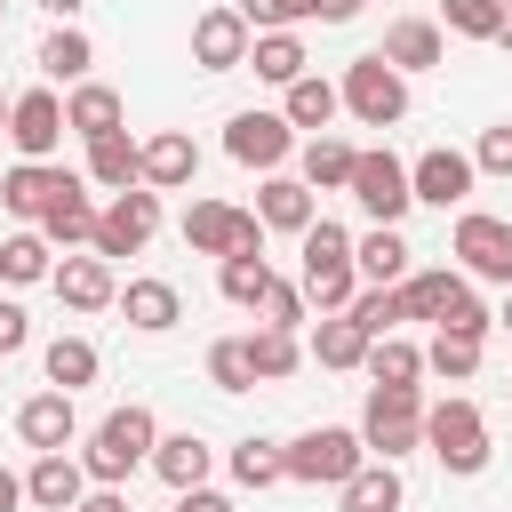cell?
I'll return each instance as SVG.
<instances>
[{
    "mask_svg": "<svg viewBox=\"0 0 512 512\" xmlns=\"http://www.w3.org/2000/svg\"><path fill=\"white\" fill-rule=\"evenodd\" d=\"M312 16H320V24H352V16H360V0H312Z\"/></svg>",
    "mask_w": 512,
    "mask_h": 512,
    "instance_id": "51",
    "label": "cell"
},
{
    "mask_svg": "<svg viewBox=\"0 0 512 512\" xmlns=\"http://www.w3.org/2000/svg\"><path fill=\"white\" fill-rule=\"evenodd\" d=\"M456 256H464V272L472 280H496V288H512V224L504 216H456Z\"/></svg>",
    "mask_w": 512,
    "mask_h": 512,
    "instance_id": "10",
    "label": "cell"
},
{
    "mask_svg": "<svg viewBox=\"0 0 512 512\" xmlns=\"http://www.w3.org/2000/svg\"><path fill=\"white\" fill-rule=\"evenodd\" d=\"M472 176H480V168H472L464 152H448V144H432V152H424V160L408 168V184H416V200H432V208H456V200L472 192Z\"/></svg>",
    "mask_w": 512,
    "mask_h": 512,
    "instance_id": "16",
    "label": "cell"
},
{
    "mask_svg": "<svg viewBox=\"0 0 512 512\" xmlns=\"http://www.w3.org/2000/svg\"><path fill=\"white\" fill-rule=\"evenodd\" d=\"M424 368H432V376H448V384H464V376L480 368V336H448V328H432V352H424Z\"/></svg>",
    "mask_w": 512,
    "mask_h": 512,
    "instance_id": "41",
    "label": "cell"
},
{
    "mask_svg": "<svg viewBox=\"0 0 512 512\" xmlns=\"http://www.w3.org/2000/svg\"><path fill=\"white\" fill-rule=\"evenodd\" d=\"M392 72H432L440 64V24H424V16H400L392 32H384V48H376Z\"/></svg>",
    "mask_w": 512,
    "mask_h": 512,
    "instance_id": "25",
    "label": "cell"
},
{
    "mask_svg": "<svg viewBox=\"0 0 512 512\" xmlns=\"http://www.w3.org/2000/svg\"><path fill=\"white\" fill-rule=\"evenodd\" d=\"M496 48H512V0H504V32H496Z\"/></svg>",
    "mask_w": 512,
    "mask_h": 512,
    "instance_id": "54",
    "label": "cell"
},
{
    "mask_svg": "<svg viewBox=\"0 0 512 512\" xmlns=\"http://www.w3.org/2000/svg\"><path fill=\"white\" fill-rule=\"evenodd\" d=\"M440 16H448V32H464V40H496V32H504V0H440Z\"/></svg>",
    "mask_w": 512,
    "mask_h": 512,
    "instance_id": "42",
    "label": "cell"
},
{
    "mask_svg": "<svg viewBox=\"0 0 512 512\" xmlns=\"http://www.w3.org/2000/svg\"><path fill=\"white\" fill-rule=\"evenodd\" d=\"M360 464H368V440L344 424H312L304 440H288V480H304V488H344Z\"/></svg>",
    "mask_w": 512,
    "mask_h": 512,
    "instance_id": "3",
    "label": "cell"
},
{
    "mask_svg": "<svg viewBox=\"0 0 512 512\" xmlns=\"http://www.w3.org/2000/svg\"><path fill=\"white\" fill-rule=\"evenodd\" d=\"M72 512H128V496H120V488H88Z\"/></svg>",
    "mask_w": 512,
    "mask_h": 512,
    "instance_id": "50",
    "label": "cell"
},
{
    "mask_svg": "<svg viewBox=\"0 0 512 512\" xmlns=\"http://www.w3.org/2000/svg\"><path fill=\"white\" fill-rule=\"evenodd\" d=\"M248 64H256V80H280V88H296V80H304V40H296V32H256Z\"/></svg>",
    "mask_w": 512,
    "mask_h": 512,
    "instance_id": "33",
    "label": "cell"
},
{
    "mask_svg": "<svg viewBox=\"0 0 512 512\" xmlns=\"http://www.w3.org/2000/svg\"><path fill=\"white\" fill-rule=\"evenodd\" d=\"M216 280H224L232 304H264V296H272V264H264V256H224Z\"/></svg>",
    "mask_w": 512,
    "mask_h": 512,
    "instance_id": "39",
    "label": "cell"
},
{
    "mask_svg": "<svg viewBox=\"0 0 512 512\" xmlns=\"http://www.w3.org/2000/svg\"><path fill=\"white\" fill-rule=\"evenodd\" d=\"M40 368H48L56 392H80V384H96V344H88V336H56Z\"/></svg>",
    "mask_w": 512,
    "mask_h": 512,
    "instance_id": "35",
    "label": "cell"
},
{
    "mask_svg": "<svg viewBox=\"0 0 512 512\" xmlns=\"http://www.w3.org/2000/svg\"><path fill=\"white\" fill-rule=\"evenodd\" d=\"M8 112H16V104H8V96H0V136H8Z\"/></svg>",
    "mask_w": 512,
    "mask_h": 512,
    "instance_id": "56",
    "label": "cell"
},
{
    "mask_svg": "<svg viewBox=\"0 0 512 512\" xmlns=\"http://www.w3.org/2000/svg\"><path fill=\"white\" fill-rule=\"evenodd\" d=\"M312 360H320V368H368V328H360L352 312H328V320L312 328Z\"/></svg>",
    "mask_w": 512,
    "mask_h": 512,
    "instance_id": "28",
    "label": "cell"
},
{
    "mask_svg": "<svg viewBox=\"0 0 512 512\" xmlns=\"http://www.w3.org/2000/svg\"><path fill=\"white\" fill-rule=\"evenodd\" d=\"M64 128L72 136H120V88H104V80H80L72 96H64Z\"/></svg>",
    "mask_w": 512,
    "mask_h": 512,
    "instance_id": "22",
    "label": "cell"
},
{
    "mask_svg": "<svg viewBox=\"0 0 512 512\" xmlns=\"http://www.w3.org/2000/svg\"><path fill=\"white\" fill-rule=\"evenodd\" d=\"M88 64H96V48H88V32H72V24H56V32L40 40V72H48V80H72V88H80V80H88Z\"/></svg>",
    "mask_w": 512,
    "mask_h": 512,
    "instance_id": "32",
    "label": "cell"
},
{
    "mask_svg": "<svg viewBox=\"0 0 512 512\" xmlns=\"http://www.w3.org/2000/svg\"><path fill=\"white\" fill-rule=\"evenodd\" d=\"M464 304H472V288H464L456 272H408V280H400V312H408V320H432V328H448Z\"/></svg>",
    "mask_w": 512,
    "mask_h": 512,
    "instance_id": "15",
    "label": "cell"
},
{
    "mask_svg": "<svg viewBox=\"0 0 512 512\" xmlns=\"http://www.w3.org/2000/svg\"><path fill=\"white\" fill-rule=\"evenodd\" d=\"M296 320H304V288L272 280V296H264V328H288V336H296Z\"/></svg>",
    "mask_w": 512,
    "mask_h": 512,
    "instance_id": "47",
    "label": "cell"
},
{
    "mask_svg": "<svg viewBox=\"0 0 512 512\" xmlns=\"http://www.w3.org/2000/svg\"><path fill=\"white\" fill-rule=\"evenodd\" d=\"M40 8H48V16H56V24H72V16H80V8H88V0H40Z\"/></svg>",
    "mask_w": 512,
    "mask_h": 512,
    "instance_id": "53",
    "label": "cell"
},
{
    "mask_svg": "<svg viewBox=\"0 0 512 512\" xmlns=\"http://www.w3.org/2000/svg\"><path fill=\"white\" fill-rule=\"evenodd\" d=\"M240 16H248V32H288L312 16V0H240Z\"/></svg>",
    "mask_w": 512,
    "mask_h": 512,
    "instance_id": "45",
    "label": "cell"
},
{
    "mask_svg": "<svg viewBox=\"0 0 512 512\" xmlns=\"http://www.w3.org/2000/svg\"><path fill=\"white\" fill-rule=\"evenodd\" d=\"M176 512H232V496H216V488H184Z\"/></svg>",
    "mask_w": 512,
    "mask_h": 512,
    "instance_id": "49",
    "label": "cell"
},
{
    "mask_svg": "<svg viewBox=\"0 0 512 512\" xmlns=\"http://www.w3.org/2000/svg\"><path fill=\"white\" fill-rule=\"evenodd\" d=\"M0 280H56V264H48V232H8L0 240Z\"/></svg>",
    "mask_w": 512,
    "mask_h": 512,
    "instance_id": "34",
    "label": "cell"
},
{
    "mask_svg": "<svg viewBox=\"0 0 512 512\" xmlns=\"http://www.w3.org/2000/svg\"><path fill=\"white\" fill-rule=\"evenodd\" d=\"M24 336H32L24 304H0V360H8V352H24Z\"/></svg>",
    "mask_w": 512,
    "mask_h": 512,
    "instance_id": "48",
    "label": "cell"
},
{
    "mask_svg": "<svg viewBox=\"0 0 512 512\" xmlns=\"http://www.w3.org/2000/svg\"><path fill=\"white\" fill-rule=\"evenodd\" d=\"M352 264H360L368 288H400V280H408V240H400L392 224H376V232L352 240Z\"/></svg>",
    "mask_w": 512,
    "mask_h": 512,
    "instance_id": "24",
    "label": "cell"
},
{
    "mask_svg": "<svg viewBox=\"0 0 512 512\" xmlns=\"http://www.w3.org/2000/svg\"><path fill=\"white\" fill-rule=\"evenodd\" d=\"M256 216H264L272 232H296V240L320 224V216H312V184H304V176H264V192H256Z\"/></svg>",
    "mask_w": 512,
    "mask_h": 512,
    "instance_id": "21",
    "label": "cell"
},
{
    "mask_svg": "<svg viewBox=\"0 0 512 512\" xmlns=\"http://www.w3.org/2000/svg\"><path fill=\"white\" fill-rule=\"evenodd\" d=\"M360 440H368L384 464L408 456V448H424V400H416V384H376L368 408H360Z\"/></svg>",
    "mask_w": 512,
    "mask_h": 512,
    "instance_id": "5",
    "label": "cell"
},
{
    "mask_svg": "<svg viewBox=\"0 0 512 512\" xmlns=\"http://www.w3.org/2000/svg\"><path fill=\"white\" fill-rule=\"evenodd\" d=\"M288 144H296L288 112H232V128H224V152H232L240 168H280Z\"/></svg>",
    "mask_w": 512,
    "mask_h": 512,
    "instance_id": "12",
    "label": "cell"
},
{
    "mask_svg": "<svg viewBox=\"0 0 512 512\" xmlns=\"http://www.w3.org/2000/svg\"><path fill=\"white\" fill-rule=\"evenodd\" d=\"M48 288H56L72 312H104V304H120V288H112V264H104V256H64Z\"/></svg>",
    "mask_w": 512,
    "mask_h": 512,
    "instance_id": "20",
    "label": "cell"
},
{
    "mask_svg": "<svg viewBox=\"0 0 512 512\" xmlns=\"http://www.w3.org/2000/svg\"><path fill=\"white\" fill-rule=\"evenodd\" d=\"M232 480H240V488H272V480H288V448H272V440H240V448H232Z\"/></svg>",
    "mask_w": 512,
    "mask_h": 512,
    "instance_id": "38",
    "label": "cell"
},
{
    "mask_svg": "<svg viewBox=\"0 0 512 512\" xmlns=\"http://www.w3.org/2000/svg\"><path fill=\"white\" fill-rule=\"evenodd\" d=\"M248 48H256V32H248L240 8H200L192 16V64L200 72H232V64H248Z\"/></svg>",
    "mask_w": 512,
    "mask_h": 512,
    "instance_id": "11",
    "label": "cell"
},
{
    "mask_svg": "<svg viewBox=\"0 0 512 512\" xmlns=\"http://www.w3.org/2000/svg\"><path fill=\"white\" fill-rule=\"evenodd\" d=\"M8 144H16L24 160H48V152L64 144V104H56V88H24V96H16V112H8Z\"/></svg>",
    "mask_w": 512,
    "mask_h": 512,
    "instance_id": "13",
    "label": "cell"
},
{
    "mask_svg": "<svg viewBox=\"0 0 512 512\" xmlns=\"http://www.w3.org/2000/svg\"><path fill=\"white\" fill-rule=\"evenodd\" d=\"M152 232H160V192L136 184V192H112V208H96V240L88 248L112 264V256H136Z\"/></svg>",
    "mask_w": 512,
    "mask_h": 512,
    "instance_id": "8",
    "label": "cell"
},
{
    "mask_svg": "<svg viewBox=\"0 0 512 512\" xmlns=\"http://www.w3.org/2000/svg\"><path fill=\"white\" fill-rule=\"evenodd\" d=\"M80 496H88V464L80 456H40L24 472V504H40V512H72Z\"/></svg>",
    "mask_w": 512,
    "mask_h": 512,
    "instance_id": "18",
    "label": "cell"
},
{
    "mask_svg": "<svg viewBox=\"0 0 512 512\" xmlns=\"http://www.w3.org/2000/svg\"><path fill=\"white\" fill-rule=\"evenodd\" d=\"M344 512H400V472L392 464H360L344 480Z\"/></svg>",
    "mask_w": 512,
    "mask_h": 512,
    "instance_id": "36",
    "label": "cell"
},
{
    "mask_svg": "<svg viewBox=\"0 0 512 512\" xmlns=\"http://www.w3.org/2000/svg\"><path fill=\"white\" fill-rule=\"evenodd\" d=\"M152 472H160L176 496L200 488V480H208V440H200V432H168V440L152 448Z\"/></svg>",
    "mask_w": 512,
    "mask_h": 512,
    "instance_id": "29",
    "label": "cell"
},
{
    "mask_svg": "<svg viewBox=\"0 0 512 512\" xmlns=\"http://www.w3.org/2000/svg\"><path fill=\"white\" fill-rule=\"evenodd\" d=\"M16 432H24V448H40V456H64V440L80 432V416H72V392H32L24 408H16Z\"/></svg>",
    "mask_w": 512,
    "mask_h": 512,
    "instance_id": "14",
    "label": "cell"
},
{
    "mask_svg": "<svg viewBox=\"0 0 512 512\" xmlns=\"http://www.w3.org/2000/svg\"><path fill=\"white\" fill-rule=\"evenodd\" d=\"M352 320L368 328V344H376V336H392V328L408 320V312H400V288H360V296H352Z\"/></svg>",
    "mask_w": 512,
    "mask_h": 512,
    "instance_id": "43",
    "label": "cell"
},
{
    "mask_svg": "<svg viewBox=\"0 0 512 512\" xmlns=\"http://www.w3.org/2000/svg\"><path fill=\"white\" fill-rule=\"evenodd\" d=\"M120 312H128V328L160 336V328H176V320H184V296H176L168 280H128V288H120Z\"/></svg>",
    "mask_w": 512,
    "mask_h": 512,
    "instance_id": "26",
    "label": "cell"
},
{
    "mask_svg": "<svg viewBox=\"0 0 512 512\" xmlns=\"http://www.w3.org/2000/svg\"><path fill=\"white\" fill-rule=\"evenodd\" d=\"M192 176H200V152H192L184 128L144 136V192H176V184H192Z\"/></svg>",
    "mask_w": 512,
    "mask_h": 512,
    "instance_id": "19",
    "label": "cell"
},
{
    "mask_svg": "<svg viewBox=\"0 0 512 512\" xmlns=\"http://www.w3.org/2000/svg\"><path fill=\"white\" fill-rule=\"evenodd\" d=\"M352 160H360V152H352L344 136H312V144H304V184H312V192H352Z\"/></svg>",
    "mask_w": 512,
    "mask_h": 512,
    "instance_id": "31",
    "label": "cell"
},
{
    "mask_svg": "<svg viewBox=\"0 0 512 512\" xmlns=\"http://www.w3.org/2000/svg\"><path fill=\"white\" fill-rule=\"evenodd\" d=\"M344 112V88L336 80H320V72H304L296 88H288V128H320L328 136V120Z\"/></svg>",
    "mask_w": 512,
    "mask_h": 512,
    "instance_id": "30",
    "label": "cell"
},
{
    "mask_svg": "<svg viewBox=\"0 0 512 512\" xmlns=\"http://www.w3.org/2000/svg\"><path fill=\"white\" fill-rule=\"evenodd\" d=\"M88 184L136 192V184H144V144H128V128H120V136H96V144H88Z\"/></svg>",
    "mask_w": 512,
    "mask_h": 512,
    "instance_id": "23",
    "label": "cell"
},
{
    "mask_svg": "<svg viewBox=\"0 0 512 512\" xmlns=\"http://www.w3.org/2000/svg\"><path fill=\"white\" fill-rule=\"evenodd\" d=\"M240 344H248V368H256L264 384H280V376H296V360H304L288 328H256V336H240Z\"/></svg>",
    "mask_w": 512,
    "mask_h": 512,
    "instance_id": "37",
    "label": "cell"
},
{
    "mask_svg": "<svg viewBox=\"0 0 512 512\" xmlns=\"http://www.w3.org/2000/svg\"><path fill=\"white\" fill-rule=\"evenodd\" d=\"M352 296H360V264H352V232L320 216V224L304 232V304H320V312H352Z\"/></svg>",
    "mask_w": 512,
    "mask_h": 512,
    "instance_id": "2",
    "label": "cell"
},
{
    "mask_svg": "<svg viewBox=\"0 0 512 512\" xmlns=\"http://www.w3.org/2000/svg\"><path fill=\"white\" fill-rule=\"evenodd\" d=\"M0 16H8V0H0Z\"/></svg>",
    "mask_w": 512,
    "mask_h": 512,
    "instance_id": "57",
    "label": "cell"
},
{
    "mask_svg": "<svg viewBox=\"0 0 512 512\" xmlns=\"http://www.w3.org/2000/svg\"><path fill=\"white\" fill-rule=\"evenodd\" d=\"M344 112H352L360 128H392V120L408 112V80H400L384 56H352V72H344Z\"/></svg>",
    "mask_w": 512,
    "mask_h": 512,
    "instance_id": "7",
    "label": "cell"
},
{
    "mask_svg": "<svg viewBox=\"0 0 512 512\" xmlns=\"http://www.w3.org/2000/svg\"><path fill=\"white\" fill-rule=\"evenodd\" d=\"M40 232H48V248H80V240H96V208H88V192H80V176L48 200V216H40Z\"/></svg>",
    "mask_w": 512,
    "mask_h": 512,
    "instance_id": "27",
    "label": "cell"
},
{
    "mask_svg": "<svg viewBox=\"0 0 512 512\" xmlns=\"http://www.w3.org/2000/svg\"><path fill=\"white\" fill-rule=\"evenodd\" d=\"M184 240H192V256H264V216L256 208H232V200H192V216H184Z\"/></svg>",
    "mask_w": 512,
    "mask_h": 512,
    "instance_id": "4",
    "label": "cell"
},
{
    "mask_svg": "<svg viewBox=\"0 0 512 512\" xmlns=\"http://www.w3.org/2000/svg\"><path fill=\"white\" fill-rule=\"evenodd\" d=\"M64 184H72L64 168H48V160H16V168L0 176V208H8V216H32V224H40V216H48V200H56Z\"/></svg>",
    "mask_w": 512,
    "mask_h": 512,
    "instance_id": "17",
    "label": "cell"
},
{
    "mask_svg": "<svg viewBox=\"0 0 512 512\" xmlns=\"http://www.w3.org/2000/svg\"><path fill=\"white\" fill-rule=\"evenodd\" d=\"M368 376H376V384H416V376H424V352L400 344V336H376V344H368Z\"/></svg>",
    "mask_w": 512,
    "mask_h": 512,
    "instance_id": "40",
    "label": "cell"
},
{
    "mask_svg": "<svg viewBox=\"0 0 512 512\" xmlns=\"http://www.w3.org/2000/svg\"><path fill=\"white\" fill-rule=\"evenodd\" d=\"M352 200H360L376 224H400V216L416 208V184H408V168H400L392 152H360V160H352Z\"/></svg>",
    "mask_w": 512,
    "mask_h": 512,
    "instance_id": "9",
    "label": "cell"
},
{
    "mask_svg": "<svg viewBox=\"0 0 512 512\" xmlns=\"http://www.w3.org/2000/svg\"><path fill=\"white\" fill-rule=\"evenodd\" d=\"M208 384H216V392H248V384H256V368H248V344H240V336H224V344L208 352Z\"/></svg>",
    "mask_w": 512,
    "mask_h": 512,
    "instance_id": "44",
    "label": "cell"
},
{
    "mask_svg": "<svg viewBox=\"0 0 512 512\" xmlns=\"http://www.w3.org/2000/svg\"><path fill=\"white\" fill-rule=\"evenodd\" d=\"M424 448L448 472H480L488 464V416L472 400H440V408H424Z\"/></svg>",
    "mask_w": 512,
    "mask_h": 512,
    "instance_id": "6",
    "label": "cell"
},
{
    "mask_svg": "<svg viewBox=\"0 0 512 512\" xmlns=\"http://www.w3.org/2000/svg\"><path fill=\"white\" fill-rule=\"evenodd\" d=\"M472 168H488V176H512V120L480 128V152H472Z\"/></svg>",
    "mask_w": 512,
    "mask_h": 512,
    "instance_id": "46",
    "label": "cell"
},
{
    "mask_svg": "<svg viewBox=\"0 0 512 512\" xmlns=\"http://www.w3.org/2000/svg\"><path fill=\"white\" fill-rule=\"evenodd\" d=\"M496 328H504V336H512V288H504V312H496Z\"/></svg>",
    "mask_w": 512,
    "mask_h": 512,
    "instance_id": "55",
    "label": "cell"
},
{
    "mask_svg": "<svg viewBox=\"0 0 512 512\" xmlns=\"http://www.w3.org/2000/svg\"><path fill=\"white\" fill-rule=\"evenodd\" d=\"M16 504H24V480H16L8 464H0V512H16Z\"/></svg>",
    "mask_w": 512,
    "mask_h": 512,
    "instance_id": "52",
    "label": "cell"
},
{
    "mask_svg": "<svg viewBox=\"0 0 512 512\" xmlns=\"http://www.w3.org/2000/svg\"><path fill=\"white\" fill-rule=\"evenodd\" d=\"M152 448H160V424H152V408H136V400H128V408H112V416L96 424V440H88V456H80V464H88V480H96V488H120L136 464H152Z\"/></svg>",
    "mask_w": 512,
    "mask_h": 512,
    "instance_id": "1",
    "label": "cell"
}]
</instances>
